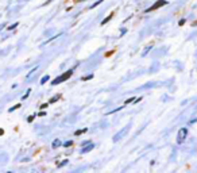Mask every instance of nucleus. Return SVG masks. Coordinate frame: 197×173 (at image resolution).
Segmentation results:
<instances>
[{
	"label": "nucleus",
	"mask_w": 197,
	"mask_h": 173,
	"mask_svg": "<svg viewBox=\"0 0 197 173\" xmlns=\"http://www.w3.org/2000/svg\"><path fill=\"white\" fill-rule=\"evenodd\" d=\"M73 75V69H69V71H66L65 73H62L61 76H58V77H55V79L51 81V85H57V84H61V83H64L65 80H68L70 76Z\"/></svg>",
	"instance_id": "obj_1"
},
{
	"label": "nucleus",
	"mask_w": 197,
	"mask_h": 173,
	"mask_svg": "<svg viewBox=\"0 0 197 173\" xmlns=\"http://www.w3.org/2000/svg\"><path fill=\"white\" fill-rule=\"evenodd\" d=\"M188 137V128L186 127H181L180 130L177 132V143L178 145H181V143L185 142V139Z\"/></svg>",
	"instance_id": "obj_2"
},
{
	"label": "nucleus",
	"mask_w": 197,
	"mask_h": 173,
	"mask_svg": "<svg viewBox=\"0 0 197 173\" xmlns=\"http://www.w3.org/2000/svg\"><path fill=\"white\" fill-rule=\"evenodd\" d=\"M130 128H131V124H127V126H126V127H124V128H123V130H122V131H119L118 134H115V135H113L112 141H113V142H119V141H120V139L123 138L124 135H126V134H127V132H128V130H130Z\"/></svg>",
	"instance_id": "obj_3"
},
{
	"label": "nucleus",
	"mask_w": 197,
	"mask_h": 173,
	"mask_svg": "<svg viewBox=\"0 0 197 173\" xmlns=\"http://www.w3.org/2000/svg\"><path fill=\"white\" fill-rule=\"evenodd\" d=\"M166 4H168V2H166V0H157V2H155L151 7H148L144 12H151V11H155V10L161 8V7H163V6H166Z\"/></svg>",
	"instance_id": "obj_4"
},
{
	"label": "nucleus",
	"mask_w": 197,
	"mask_h": 173,
	"mask_svg": "<svg viewBox=\"0 0 197 173\" xmlns=\"http://www.w3.org/2000/svg\"><path fill=\"white\" fill-rule=\"evenodd\" d=\"M93 148H95V145L91 142V143H88V146L85 145L84 148L81 149V153H88V152H91V150H93Z\"/></svg>",
	"instance_id": "obj_5"
},
{
	"label": "nucleus",
	"mask_w": 197,
	"mask_h": 173,
	"mask_svg": "<svg viewBox=\"0 0 197 173\" xmlns=\"http://www.w3.org/2000/svg\"><path fill=\"white\" fill-rule=\"evenodd\" d=\"M61 145H62V142L59 141V139H54L53 143H51V148H53V149H57V148H59Z\"/></svg>",
	"instance_id": "obj_6"
},
{
	"label": "nucleus",
	"mask_w": 197,
	"mask_h": 173,
	"mask_svg": "<svg viewBox=\"0 0 197 173\" xmlns=\"http://www.w3.org/2000/svg\"><path fill=\"white\" fill-rule=\"evenodd\" d=\"M151 49H153V45H148V46L144 47V50L142 51V57H146L147 54H148V51H150Z\"/></svg>",
	"instance_id": "obj_7"
},
{
	"label": "nucleus",
	"mask_w": 197,
	"mask_h": 173,
	"mask_svg": "<svg viewBox=\"0 0 197 173\" xmlns=\"http://www.w3.org/2000/svg\"><path fill=\"white\" fill-rule=\"evenodd\" d=\"M61 35H62V32H58V34H57V35H54V37H51V38H50V39H47V41H46V42H45V45H47V43H50L51 41H55V39H57V38H58V37H61Z\"/></svg>",
	"instance_id": "obj_8"
},
{
	"label": "nucleus",
	"mask_w": 197,
	"mask_h": 173,
	"mask_svg": "<svg viewBox=\"0 0 197 173\" xmlns=\"http://www.w3.org/2000/svg\"><path fill=\"white\" fill-rule=\"evenodd\" d=\"M38 68H39V66H38V65H36V66H35V68H34V69H31V71H30V72H28V75H27V77H26V79H27V80H28V79H30V77H31L32 75H34V72H35V71H38Z\"/></svg>",
	"instance_id": "obj_9"
},
{
	"label": "nucleus",
	"mask_w": 197,
	"mask_h": 173,
	"mask_svg": "<svg viewBox=\"0 0 197 173\" xmlns=\"http://www.w3.org/2000/svg\"><path fill=\"white\" fill-rule=\"evenodd\" d=\"M87 131H88V128H81V130L74 132V135H81V134H84V132H87Z\"/></svg>",
	"instance_id": "obj_10"
},
{
	"label": "nucleus",
	"mask_w": 197,
	"mask_h": 173,
	"mask_svg": "<svg viewBox=\"0 0 197 173\" xmlns=\"http://www.w3.org/2000/svg\"><path fill=\"white\" fill-rule=\"evenodd\" d=\"M49 80H50V77H49V76H45V77H42V79H41V84L43 85V84H45V83H47Z\"/></svg>",
	"instance_id": "obj_11"
},
{
	"label": "nucleus",
	"mask_w": 197,
	"mask_h": 173,
	"mask_svg": "<svg viewBox=\"0 0 197 173\" xmlns=\"http://www.w3.org/2000/svg\"><path fill=\"white\" fill-rule=\"evenodd\" d=\"M120 110H123V107H118V108H115V110H112V111H109V112H107V115H111V114H115V112H118V111H120Z\"/></svg>",
	"instance_id": "obj_12"
},
{
	"label": "nucleus",
	"mask_w": 197,
	"mask_h": 173,
	"mask_svg": "<svg viewBox=\"0 0 197 173\" xmlns=\"http://www.w3.org/2000/svg\"><path fill=\"white\" fill-rule=\"evenodd\" d=\"M18 24H19V23H18V22H16V23H14V24H11V26H8V27H7V28H8V30L11 31V30H15V28H16L18 27Z\"/></svg>",
	"instance_id": "obj_13"
},
{
	"label": "nucleus",
	"mask_w": 197,
	"mask_h": 173,
	"mask_svg": "<svg viewBox=\"0 0 197 173\" xmlns=\"http://www.w3.org/2000/svg\"><path fill=\"white\" fill-rule=\"evenodd\" d=\"M59 97H61V96H59V95H57V96H53V97L50 99V102H49V103H55L57 100H59Z\"/></svg>",
	"instance_id": "obj_14"
},
{
	"label": "nucleus",
	"mask_w": 197,
	"mask_h": 173,
	"mask_svg": "<svg viewBox=\"0 0 197 173\" xmlns=\"http://www.w3.org/2000/svg\"><path fill=\"white\" fill-rule=\"evenodd\" d=\"M69 161L68 160H64V161H61V164H58V168H62V167H65V165H68Z\"/></svg>",
	"instance_id": "obj_15"
},
{
	"label": "nucleus",
	"mask_w": 197,
	"mask_h": 173,
	"mask_svg": "<svg viewBox=\"0 0 197 173\" xmlns=\"http://www.w3.org/2000/svg\"><path fill=\"white\" fill-rule=\"evenodd\" d=\"M104 2V0H99V2H96V3H93V4L91 6V8H95V7H97L99 4H101V3Z\"/></svg>",
	"instance_id": "obj_16"
},
{
	"label": "nucleus",
	"mask_w": 197,
	"mask_h": 173,
	"mask_svg": "<svg viewBox=\"0 0 197 173\" xmlns=\"http://www.w3.org/2000/svg\"><path fill=\"white\" fill-rule=\"evenodd\" d=\"M18 108H20V104H16V106H14L12 108H10V110H8V112H12V111H15V110H18Z\"/></svg>",
	"instance_id": "obj_17"
},
{
	"label": "nucleus",
	"mask_w": 197,
	"mask_h": 173,
	"mask_svg": "<svg viewBox=\"0 0 197 173\" xmlns=\"http://www.w3.org/2000/svg\"><path fill=\"white\" fill-rule=\"evenodd\" d=\"M34 119H35V114H34V115H30V116L27 118V122H28V123H31Z\"/></svg>",
	"instance_id": "obj_18"
},
{
	"label": "nucleus",
	"mask_w": 197,
	"mask_h": 173,
	"mask_svg": "<svg viewBox=\"0 0 197 173\" xmlns=\"http://www.w3.org/2000/svg\"><path fill=\"white\" fill-rule=\"evenodd\" d=\"M111 18H112V15L107 16V18H105V19H104V20L101 22V24H105V23H108V22H109V19H111Z\"/></svg>",
	"instance_id": "obj_19"
},
{
	"label": "nucleus",
	"mask_w": 197,
	"mask_h": 173,
	"mask_svg": "<svg viewBox=\"0 0 197 173\" xmlns=\"http://www.w3.org/2000/svg\"><path fill=\"white\" fill-rule=\"evenodd\" d=\"M72 145H73V141H68V142H65V143H64L65 148H70Z\"/></svg>",
	"instance_id": "obj_20"
},
{
	"label": "nucleus",
	"mask_w": 197,
	"mask_h": 173,
	"mask_svg": "<svg viewBox=\"0 0 197 173\" xmlns=\"http://www.w3.org/2000/svg\"><path fill=\"white\" fill-rule=\"evenodd\" d=\"M91 79H93V75H89V76H85V77H83V81H85V80H91Z\"/></svg>",
	"instance_id": "obj_21"
},
{
	"label": "nucleus",
	"mask_w": 197,
	"mask_h": 173,
	"mask_svg": "<svg viewBox=\"0 0 197 173\" xmlns=\"http://www.w3.org/2000/svg\"><path fill=\"white\" fill-rule=\"evenodd\" d=\"M30 92H31V89H27V92H26V93H24V96H23V97H22V99H23V100H26V99H27V97H28Z\"/></svg>",
	"instance_id": "obj_22"
},
{
	"label": "nucleus",
	"mask_w": 197,
	"mask_h": 173,
	"mask_svg": "<svg viewBox=\"0 0 197 173\" xmlns=\"http://www.w3.org/2000/svg\"><path fill=\"white\" fill-rule=\"evenodd\" d=\"M134 100H135V99H134V97H130V99H127V100H126L124 103H126V104H130V103H132Z\"/></svg>",
	"instance_id": "obj_23"
},
{
	"label": "nucleus",
	"mask_w": 197,
	"mask_h": 173,
	"mask_svg": "<svg viewBox=\"0 0 197 173\" xmlns=\"http://www.w3.org/2000/svg\"><path fill=\"white\" fill-rule=\"evenodd\" d=\"M185 22H186V20H185V19H181L180 22H178V24H180V26H182V24L185 23Z\"/></svg>",
	"instance_id": "obj_24"
},
{
	"label": "nucleus",
	"mask_w": 197,
	"mask_h": 173,
	"mask_svg": "<svg viewBox=\"0 0 197 173\" xmlns=\"http://www.w3.org/2000/svg\"><path fill=\"white\" fill-rule=\"evenodd\" d=\"M4 27H6V23H2V24H0V31H2Z\"/></svg>",
	"instance_id": "obj_25"
},
{
	"label": "nucleus",
	"mask_w": 197,
	"mask_h": 173,
	"mask_svg": "<svg viewBox=\"0 0 197 173\" xmlns=\"http://www.w3.org/2000/svg\"><path fill=\"white\" fill-rule=\"evenodd\" d=\"M126 31H127V30H126V28H122V32H120V35H124V34H126Z\"/></svg>",
	"instance_id": "obj_26"
},
{
	"label": "nucleus",
	"mask_w": 197,
	"mask_h": 173,
	"mask_svg": "<svg viewBox=\"0 0 197 173\" xmlns=\"http://www.w3.org/2000/svg\"><path fill=\"white\" fill-rule=\"evenodd\" d=\"M45 115H46V112H45V111H41L39 112V116H45Z\"/></svg>",
	"instance_id": "obj_27"
},
{
	"label": "nucleus",
	"mask_w": 197,
	"mask_h": 173,
	"mask_svg": "<svg viewBox=\"0 0 197 173\" xmlns=\"http://www.w3.org/2000/svg\"><path fill=\"white\" fill-rule=\"evenodd\" d=\"M46 107H47V104H42V106H41V108H42V110H45Z\"/></svg>",
	"instance_id": "obj_28"
},
{
	"label": "nucleus",
	"mask_w": 197,
	"mask_h": 173,
	"mask_svg": "<svg viewBox=\"0 0 197 173\" xmlns=\"http://www.w3.org/2000/svg\"><path fill=\"white\" fill-rule=\"evenodd\" d=\"M4 134V130H3V128H0V135H3Z\"/></svg>",
	"instance_id": "obj_29"
},
{
	"label": "nucleus",
	"mask_w": 197,
	"mask_h": 173,
	"mask_svg": "<svg viewBox=\"0 0 197 173\" xmlns=\"http://www.w3.org/2000/svg\"><path fill=\"white\" fill-rule=\"evenodd\" d=\"M79 2H85V0H79Z\"/></svg>",
	"instance_id": "obj_30"
}]
</instances>
